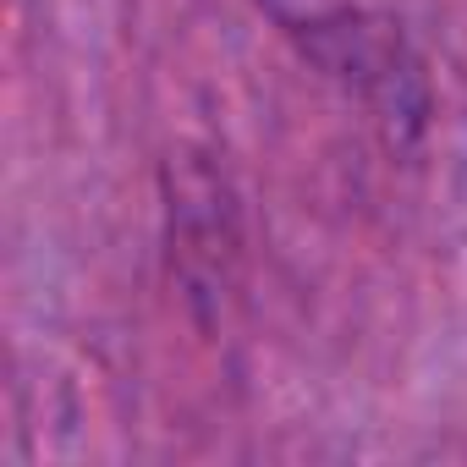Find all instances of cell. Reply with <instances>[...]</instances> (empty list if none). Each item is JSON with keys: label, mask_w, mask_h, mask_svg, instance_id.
Here are the masks:
<instances>
[{"label": "cell", "mask_w": 467, "mask_h": 467, "mask_svg": "<svg viewBox=\"0 0 467 467\" xmlns=\"http://www.w3.org/2000/svg\"><path fill=\"white\" fill-rule=\"evenodd\" d=\"M259 6L325 78H336L347 94H358L390 127L401 121L418 132L429 94H423L407 39L390 23L368 17L358 0H259Z\"/></svg>", "instance_id": "obj_1"}]
</instances>
